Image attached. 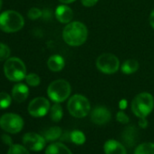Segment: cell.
Here are the masks:
<instances>
[{
  "mask_svg": "<svg viewBox=\"0 0 154 154\" xmlns=\"http://www.w3.org/2000/svg\"><path fill=\"white\" fill-rule=\"evenodd\" d=\"M88 30L85 25L81 22H70L63 31V38L70 46H80L87 39Z\"/></svg>",
  "mask_w": 154,
  "mask_h": 154,
  "instance_id": "6da1fadb",
  "label": "cell"
},
{
  "mask_svg": "<svg viewBox=\"0 0 154 154\" xmlns=\"http://www.w3.org/2000/svg\"><path fill=\"white\" fill-rule=\"evenodd\" d=\"M25 20L17 11L8 10L0 15V29L6 33H15L21 30Z\"/></svg>",
  "mask_w": 154,
  "mask_h": 154,
  "instance_id": "7a4b0ae2",
  "label": "cell"
},
{
  "mask_svg": "<svg viewBox=\"0 0 154 154\" xmlns=\"http://www.w3.org/2000/svg\"><path fill=\"white\" fill-rule=\"evenodd\" d=\"M4 72L8 80L12 82H20L26 78V68L21 59L11 57L5 62Z\"/></svg>",
  "mask_w": 154,
  "mask_h": 154,
  "instance_id": "3957f363",
  "label": "cell"
},
{
  "mask_svg": "<svg viewBox=\"0 0 154 154\" xmlns=\"http://www.w3.org/2000/svg\"><path fill=\"white\" fill-rule=\"evenodd\" d=\"M154 98L149 93H141L135 96L131 103V110L139 118H146L153 110Z\"/></svg>",
  "mask_w": 154,
  "mask_h": 154,
  "instance_id": "277c9868",
  "label": "cell"
},
{
  "mask_svg": "<svg viewBox=\"0 0 154 154\" xmlns=\"http://www.w3.org/2000/svg\"><path fill=\"white\" fill-rule=\"evenodd\" d=\"M67 108L72 116L75 118H84L89 113L91 106L86 97L81 94H74L68 101Z\"/></svg>",
  "mask_w": 154,
  "mask_h": 154,
  "instance_id": "5b68a950",
  "label": "cell"
},
{
  "mask_svg": "<svg viewBox=\"0 0 154 154\" xmlns=\"http://www.w3.org/2000/svg\"><path fill=\"white\" fill-rule=\"evenodd\" d=\"M71 94L70 84L63 79L52 82L47 88L49 98L54 103H62L65 101Z\"/></svg>",
  "mask_w": 154,
  "mask_h": 154,
  "instance_id": "8992f818",
  "label": "cell"
},
{
  "mask_svg": "<svg viewBox=\"0 0 154 154\" xmlns=\"http://www.w3.org/2000/svg\"><path fill=\"white\" fill-rule=\"evenodd\" d=\"M0 127L7 132L18 133L24 127V121L18 114L6 113L0 118Z\"/></svg>",
  "mask_w": 154,
  "mask_h": 154,
  "instance_id": "52a82bcc",
  "label": "cell"
},
{
  "mask_svg": "<svg viewBox=\"0 0 154 154\" xmlns=\"http://www.w3.org/2000/svg\"><path fill=\"white\" fill-rule=\"evenodd\" d=\"M96 66L102 72L106 74H112L118 71L120 67V62L114 54L105 53L97 58Z\"/></svg>",
  "mask_w": 154,
  "mask_h": 154,
  "instance_id": "ba28073f",
  "label": "cell"
},
{
  "mask_svg": "<svg viewBox=\"0 0 154 154\" xmlns=\"http://www.w3.org/2000/svg\"><path fill=\"white\" fill-rule=\"evenodd\" d=\"M50 110V103L45 97H37L32 100L28 105V112L34 117H43Z\"/></svg>",
  "mask_w": 154,
  "mask_h": 154,
  "instance_id": "9c48e42d",
  "label": "cell"
},
{
  "mask_svg": "<svg viewBox=\"0 0 154 154\" xmlns=\"http://www.w3.org/2000/svg\"><path fill=\"white\" fill-rule=\"evenodd\" d=\"M45 139L44 136L37 134L35 132L26 133L23 137L24 145L30 150L40 151L45 146Z\"/></svg>",
  "mask_w": 154,
  "mask_h": 154,
  "instance_id": "30bf717a",
  "label": "cell"
},
{
  "mask_svg": "<svg viewBox=\"0 0 154 154\" xmlns=\"http://www.w3.org/2000/svg\"><path fill=\"white\" fill-rule=\"evenodd\" d=\"M111 112L104 106L95 107L91 113V120L97 125H103L111 120Z\"/></svg>",
  "mask_w": 154,
  "mask_h": 154,
  "instance_id": "8fae6325",
  "label": "cell"
},
{
  "mask_svg": "<svg viewBox=\"0 0 154 154\" xmlns=\"http://www.w3.org/2000/svg\"><path fill=\"white\" fill-rule=\"evenodd\" d=\"M122 140L128 147L134 146L138 140V131L136 127L134 125H130L126 127L125 130L122 131Z\"/></svg>",
  "mask_w": 154,
  "mask_h": 154,
  "instance_id": "7c38bea8",
  "label": "cell"
},
{
  "mask_svg": "<svg viewBox=\"0 0 154 154\" xmlns=\"http://www.w3.org/2000/svg\"><path fill=\"white\" fill-rule=\"evenodd\" d=\"M55 17L60 23L68 24L72 21L73 13L72 10L66 5H61L58 6L55 10Z\"/></svg>",
  "mask_w": 154,
  "mask_h": 154,
  "instance_id": "4fadbf2b",
  "label": "cell"
},
{
  "mask_svg": "<svg viewBox=\"0 0 154 154\" xmlns=\"http://www.w3.org/2000/svg\"><path fill=\"white\" fill-rule=\"evenodd\" d=\"M29 94L28 87L24 84H17L12 89V97L17 103L25 102Z\"/></svg>",
  "mask_w": 154,
  "mask_h": 154,
  "instance_id": "5bb4252c",
  "label": "cell"
},
{
  "mask_svg": "<svg viewBox=\"0 0 154 154\" xmlns=\"http://www.w3.org/2000/svg\"><path fill=\"white\" fill-rule=\"evenodd\" d=\"M105 154H127L125 147L117 140H109L103 146Z\"/></svg>",
  "mask_w": 154,
  "mask_h": 154,
  "instance_id": "9a60e30c",
  "label": "cell"
},
{
  "mask_svg": "<svg viewBox=\"0 0 154 154\" xmlns=\"http://www.w3.org/2000/svg\"><path fill=\"white\" fill-rule=\"evenodd\" d=\"M47 66L53 72H59L64 67V60L61 55L54 54L49 57L47 61Z\"/></svg>",
  "mask_w": 154,
  "mask_h": 154,
  "instance_id": "2e32d148",
  "label": "cell"
},
{
  "mask_svg": "<svg viewBox=\"0 0 154 154\" xmlns=\"http://www.w3.org/2000/svg\"><path fill=\"white\" fill-rule=\"evenodd\" d=\"M45 154H72V153L64 144L61 142H54L47 147L45 150Z\"/></svg>",
  "mask_w": 154,
  "mask_h": 154,
  "instance_id": "e0dca14e",
  "label": "cell"
},
{
  "mask_svg": "<svg viewBox=\"0 0 154 154\" xmlns=\"http://www.w3.org/2000/svg\"><path fill=\"white\" fill-rule=\"evenodd\" d=\"M139 69V63L135 59H128L122 64V72L125 74L134 73Z\"/></svg>",
  "mask_w": 154,
  "mask_h": 154,
  "instance_id": "ac0fdd59",
  "label": "cell"
},
{
  "mask_svg": "<svg viewBox=\"0 0 154 154\" xmlns=\"http://www.w3.org/2000/svg\"><path fill=\"white\" fill-rule=\"evenodd\" d=\"M44 137L46 140H55L62 137V129L60 127H51L44 131Z\"/></svg>",
  "mask_w": 154,
  "mask_h": 154,
  "instance_id": "d6986e66",
  "label": "cell"
},
{
  "mask_svg": "<svg viewBox=\"0 0 154 154\" xmlns=\"http://www.w3.org/2000/svg\"><path fill=\"white\" fill-rule=\"evenodd\" d=\"M134 154H154V143L145 142L140 144L136 148Z\"/></svg>",
  "mask_w": 154,
  "mask_h": 154,
  "instance_id": "ffe728a7",
  "label": "cell"
},
{
  "mask_svg": "<svg viewBox=\"0 0 154 154\" xmlns=\"http://www.w3.org/2000/svg\"><path fill=\"white\" fill-rule=\"evenodd\" d=\"M50 117L52 121L57 122H60L63 117V109L59 103H55L50 109Z\"/></svg>",
  "mask_w": 154,
  "mask_h": 154,
  "instance_id": "44dd1931",
  "label": "cell"
},
{
  "mask_svg": "<svg viewBox=\"0 0 154 154\" xmlns=\"http://www.w3.org/2000/svg\"><path fill=\"white\" fill-rule=\"evenodd\" d=\"M70 140L77 145H82L85 141V135L83 131H73L70 132Z\"/></svg>",
  "mask_w": 154,
  "mask_h": 154,
  "instance_id": "7402d4cb",
  "label": "cell"
},
{
  "mask_svg": "<svg viewBox=\"0 0 154 154\" xmlns=\"http://www.w3.org/2000/svg\"><path fill=\"white\" fill-rule=\"evenodd\" d=\"M8 154H30V153L26 146H22L19 144H12L9 147V150Z\"/></svg>",
  "mask_w": 154,
  "mask_h": 154,
  "instance_id": "603a6c76",
  "label": "cell"
},
{
  "mask_svg": "<svg viewBox=\"0 0 154 154\" xmlns=\"http://www.w3.org/2000/svg\"><path fill=\"white\" fill-rule=\"evenodd\" d=\"M25 79H26V84L30 86H37L40 84V77L36 73H34V72L28 73L26 76Z\"/></svg>",
  "mask_w": 154,
  "mask_h": 154,
  "instance_id": "cb8c5ba5",
  "label": "cell"
},
{
  "mask_svg": "<svg viewBox=\"0 0 154 154\" xmlns=\"http://www.w3.org/2000/svg\"><path fill=\"white\" fill-rule=\"evenodd\" d=\"M11 96L7 93H0V109H6L11 104Z\"/></svg>",
  "mask_w": 154,
  "mask_h": 154,
  "instance_id": "d4e9b609",
  "label": "cell"
},
{
  "mask_svg": "<svg viewBox=\"0 0 154 154\" xmlns=\"http://www.w3.org/2000/svg\"><path fill=\"white\" fill-rule=\"evenodd\" d=\"M9 55H10L9 47L3 43H0V61L8 60L9 58Z\"/></svg>",
  "mask_w": 154,
  "mask_h": 154,
  "instance_id": "484cf974",
  "label": "cell"
},
{
  "mask_svg": "<svg viewBox=\"0 0 154 154\" xmlns=\"http://www.w3.org/2000/svg\"><path fill=\"white\" fill-rule=\"evenodd\" d=\"M28 17L32 20H35L39 17H42V11L37 8H32L29 11H28V14H27Z\"/></svg>",
  "mask_w": 154,
  "mask_h": 154,
  "instance_id": "4316f807",
  "label": "cell"
},
{
  "mask_svg": "<svg viewBox=\"0 0 154 154\" xmlns=\"http://www.w3.org/2000/svg\"><path fill=\"white\" fill-rule=\"evenodd\" d=\"M116 119H117V121H118L119 122H121V123H122V124H126V123H128L129 121H130L128 115H127L126 113H124L123 112H122V111L119 112L117 113Z\"/></svg>",
  "mask_w": 154,
  "mask_h": 154,
  "instance_id": "83f0119b",
  "label": "cell"
},
{
  "mask_svg": "<svg viewBox=\"0 0 154 154\" xmlns=\"http://www.w3.org/2000/svg\"><path fill=\"white\" fill-rule=\"evenodd\" d=\"M1 140H2V141L5 143V144H7V145H8L9 147L13 144V140H12V138L9 136V135H8V134H3L2 136H1Z\"/></svg>",
  "mask_w": 154,
  "mask_h": 154,
  "instance_id": "f1b7e54d",
  "label": "cell"
},
{
  "mask_svg": "<svg viewBox=\"0 0 154 154\" xmlns=\"http://www.w3.org/2000/svg\"><path fill=\"white\" fill-rule=\"evenodd\" d=\"M81 1L85 7L90 8V7H94L98 2V0H81Z\"/></svg>",
  "mask_w": 154,
  "mask_h": 154,
  "instance_id": "f546056e",
  "label": "cell"
},
{
  "mask_svg": "<svg viewBox=\"0 0 154 154\" xmlns=\"http://www.w3.org/2000/svg\"><path fill=\"white\" fill-rule=\"evenodd\" d=\"M148 125V122H147V120L146 118H140V121H139V126L140 128H146Z\"/></svg>",
  "mask_w": 154,
  "mask_h": 154,
  "instance_id": "4dcf8cb0",
  "label": "cell"
},
{
  "mask_svg": "<svg viewBox=\"0 0 154 154\" xmlns=\"http://www.w3.org/2000/svg\"><path fill=\"white\" fill-rule=\"evenodd\" d=\"M149 24H150L151 27L154 29V9L151 11L150 16H149Z\"/></svg>",
  "mask_w": 154,
  "mask_h": 154,
  "instance_id": "1f68e13d",
  "label": "cell"
},
{
  "mask_svg": "<svg viewBox=\"0 0 154 154\" xmlns=\"http://www.w3.org/2000/svg\"><path fill=\"white\" fill-rule=\"evenodd\" d=\"M60 2L63 3V4H70V3H72L75 0H59Z\"/></svg>",
  "mask_w": 154,
  "mask_h": 154,
  "instance_id": "d6a6232c",
  "label": "cell"
},
{
  "mask_svg": "<svg viewBox=\"0 0 154 154\" xmlns=\"http://www.w3.org/2000/svg\"><path fill=\"white\" fill-rule=\"evenodd\" d=\"M125 107H126V101H125V100H122V101L121 102V108L123 109V108H125Z\"/></svg>",
  "mask_w": 154,
  "mask_h": 154,
  "instance_id": "836d02e7",
  "label": "cell"
},
{
  "mask_svg": "<svg viewBox=\"0 0 154 154\" xmlns=\"http://www.w3.org/2000/svg\"><path fill=\"white\" fill-rule=\"evenodd\" d=\"M2 8V0H0V9Z\"/></svg>",
  "mask_w": 154,
  "mask_h": 154,
  "instance_id": "e575fe53",
  "label": "cell"
}]
</instances>
